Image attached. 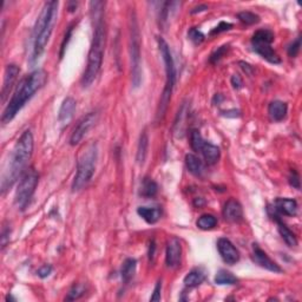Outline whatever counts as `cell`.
I'll return each instance as SVG.
<instances>
[{
	"mask_svg": "<svg viewBox=\"0 0 302 302\" xmlns=\"http://www.w3.org/2000/svg\"><path fill=\"white\" fill-rule=\"evenodd\" d=\"M104 2L91 1L90 12L93 22V35L87 54L85 72L82 77V85L90 86L95 82L102 67L104 50H105V21H104Z\"/></svg>",
	"mask_w": 302,
	"mask_h": 302,
	"instance_id": "cell-1",
	"label": "cell"
},
{
	"mask_svg": "<svg viewBox=\"0 0 302 302\" xmlns=\"http://www.w3.org/2000/svg\"><path fill=\"white\" fill-rule=\"evenodd\" d=\"M33 136H32L30 130H26L15 143L11 156H9L7 168L2 173V194H5V191L13 186V183L18 180V177H21V175L24 174V169L30 161L32 152H33Z\"/></svg>",
	"mask_w": 302,
	"mask_h": 302,
	"instance_id": "cell-2",
	"label": "cell"
},
{
	"mask_svg": "<svg viewBox=\"0 0 302 302\" xmlns=\"http://www.w3.org/2000/svg\"><path fill=\"white\" fill-rule=\"evenodd\" d=\"M46 80L47 73L41 69L34 70L27 77H25L19 83L14 95L12 96L11 100L6 105L1 116V122L4 124L11 122L17 116V113L26 105V103L34 96V93L45 85Z\"/></svg>",
	"mask_w": 302,
	"mask_h": 302,
	"instance_id": "cell-3",
	"label": "cell"
},
{
	"mask_svg": "<svg viewBox=\"0 0 302 302\" xmlns=\"http://www.w3.org/2000/svg\"><path fill=\"white\" fill-rule=\"evenodd\" d=\"M58 1H47L44 4L40 14L35 21L33 30V44H32V61L38 60L44 53L45 47L51 37L53 26L58 17Z\"/></svg>",
	"mask_w": 302,
	"mask_h": 302,
	"instance_id": "cell-4",
	"label": "cell"
},
{
	"mask_svg": "<svg viewBox=\"0 0 302 302\" xmlns=\"http://www.w3.org/2000/svg\"><path fill=\"white\" fill-rule=\"evenodd\" d=\"M158 47H160L162 59H163L165 67V85L163 92H162L160 103H158L157 113H156V122L161 123L165 117V113H167L169 103H170L171 96H173L175 84H176V69H175L174 59L173 56H171L169 45L161 37L158 38Z\"/></svg>",
	"mask_w": 302,
	"mask_h": 302,
	"instance_id": "cell-5",
	"label": "cell"
},
{
	"mask_svg": "<svg viewBox=\"0 0 302 302\" xmlns=\"http://www.w3.org/2000/svg\"><path fill=\"white\" fill-rule=\"evenodd\" d=\"M98 160V147L97 143L91 142L83 149L77 162V173L72 182V190H82L92 178Z\"/></svg>",
	"mask_w": 302,
	"mask_h": 302,
	"instance_id": "cell-6",
	"label": "cell"
},
{
	"mask_svg": "<svg viewBox=\"0 0 302 302\" xmlns=\"http://www.w3.org/2000/svg\"><path fill=\"white\" fill-rule=\"evenodd\" d=\"M129 52L131 63V80L134 87H139L142 83V56H141V32L136 13L132 12L129 20Z\"/></svg>",
	"mask_w": 302,
	"mask_h": 302,
	"instance_id": "cell-7",
	"label": "cell"
},
{
	"mask_svg": "<svg viewBox=\"0 0 302 302\" xmlns=\"http://www.w3.org/2000/svg\"><path fill=\"white\" fill-rule=\"evenodd\" d=\"M38 173L33 168L27 169V170L21 175L14 196V203L19 210H25L28 204H30L32 197H33L35 188L38 186Z\"/></svg>",
	"mask_w": 302,
	"mask_h": 302,
	"instance_id": "cell-8",
	"label": "cell"
},
{
	"mask_svg": "<svg viewBox=\"0 0 302 302\" xmlns=\"http://www.w3.org/2000/svg\"><path fill=\"white\" fill-rule=\"evenodd\" d=\"M274 41V33L271 30L256 31L252 38V46L256 53L272 64H280L281 58L272 47Z\"/></svg>",
	"mask_w": 302,
	"mask_h": 302,
	"instance_id": "cell-9",
	"label": "cell"
},
{
	"mask_svg": "<svg viewBox=\"0 0 302 302\" xmlns=\"http://www.w3.org/2000/svg\"><path fill=\"white\" fill-rule=\"evenodd\" d=\"M190 145L194 151L201 152V154L203 155L204 161L207 162V164L213 165L219 162L221 156L220 148L212 144V143L204 141L199 130H193V131H191Z\"/></svg>",
	"mask_w": 302,
	"mask_h": 302,
	"instance_id": "cell-10",
	"label": "cell"
},
{
	"mask_svg": "<svg viewBox=\"0 0 302 302\" xmlns=\"http://www.w3.org/2000/svg\"><path fill=\"white\" fill-rule=\"evenodd\" d=\"M97 119H98V113L97 112H89L87 115L83 116L74 126L72 134L70 137V144L77 145L82 142V139L85 137L87 132L92 129V126L96 124Z\"/></svg>",
	"mask_w": 302,
	"mask_h": 302,
	"instance_id": "cell-11",
	"label": "cell"
},
{
	"mask_svg": "<svg viewBox=\"0 0 302 302\" xmlns=\"http://www.w3.org/2000/svg\"><path fill=\"white\" fill-rule=\"evenodd\" d=\"M182 260V246L177 238L169 239L167 243V252H165V264L168 268L176 269L181 266Z\"/></svg>",
	"mask_w": 302,
	"mask_h": 302,
	"instance_id": "cell-12",
	"label": "cell"
},
{
	"mask_svg": "<svg viewBox=\"0 0 302 302\" xmlns=\"http://www.w3.org/2000/svg\"><path fill=\"white\" fill-rule=\"evenodd\" d=\"M271 215H285V216H295L298 213V203L295 200L282 199L278 197L274 201L273 207L268 208Z\"/></svg>",
	"mask_w": 302,
	"mask_h": 302,
	"instance_id": "cell-13",
	"label": "cell"
},
{
	"mask_svg": "<svg viewBox=\"0 0 302 302\" xmlns=\"http://www.w3.org/2000/svg\"><path fill=\"white\" fill-rule=\"evenodd\" d=\"M217 249L227 265H235L240 261V252L228 239L222 238L217 241Z\"/></svg>",
	"mask_w": 302,
	"mask_h": 302,
	"instance_id": "cell-14",
	"label": "cell"
},
{
	"mask_svg": "<svg viewBox=\"0 0 302 302\" xmlns=\"http://www.w3.org/2000/svg\"><path fill=\"white\" fill-rule=\"evenodd\" d=\"M252 258L254 260L255 264H258L260 267L267 269L269 272H273V273L282 272L280 266H279L275 261H273V260L267 255V253L262 251L258 245H253Z\"/></svg>",
	"mask_w": 302,
	"mask_h": 302,
	"instance_id": "cell-15",
	"label": "cell"
},
{
	"mask_svg": "<svg viewBox=\"0 0 302 302\" xmlns=\"http://www.w3.org/2000/svg\"><path fill=\"white\" fill-rule=\"evenodd\" d=\"M20 69L14 64H9L6 66L5 73H4V83H2V89H1V100L2 103L6 102V98L9 95V91H11L13 84L17 80V77Z\"/></svg>",
	"mask_w": 302,
	"mask_h": 302,
	"instance_id": "cell-16",
	"label": "cell"
},
{
	"mask_svg": "<svg viewBox=\"0 0 302 302\" xmlns=\"http://www.w3.org/2000/svg\"><path fill=\"white\" fill-rule=\"evenodd\" d=\"M223 217L228 222H240L243 219V209L242 206L240 204L239 201L230 199L226 202L225 207H223Z\"/></svg>",
	"mask_w": 302,
	"mask_h": 302,
	"instance_id": "cell-17",
	"label": "cell"
},
{
	"mask_svg": "<svg viewBox=\"0 0 302 302\" xmlns=\"http://www.w3.org/2000/svg\"><path fill=\"white\" fill-rule=\"evenodd\" d=\"M76 108H77L76 99L72 98V97H66L59 109L58 121H59L61 124H69L74 115V111H76Z\"/></svg>",
	"mask_w": 302,
	"mask_h": 302,
	"instance_id": "cell-18",
	"label": "cell"
},
{
	"mask_svg": "<svg viewBox=\"0 0 302 302\" xmlns=\"http://www.w3.org/2000/svg\"><path fill=\"white\" fill-rule=\"evenodd\" d=\"M271 216L275 221H277L279 233H280L281 238L286 242V245H287L288 247H291V248H293V247H297L298 246V239H297V236H295V234L292 232V230L288 228V227L286 226L284 222H282L280 216H279V215H271Z\"/></svg>",
	"mask_w": 302,
	"mask_h": 302,
	"instance_id": "cell-19",
	"label": "cell"
},
{
	"mask_svg": "<svg viewBox=\"0 0 302 302\" xmlns=\"http://www.w3.org/2000/svg\"><path fill=\"white\" fill-rule=\"evenodd\" d=\"M287 112H288L287 103L281 102V100H274V102H272L268 106L269 117H271L272 121L274 122L284 121L286 116H287Z\"/></svg>",
	"mask_w": 302,
	"mask_h": 302,
	"instance_id": "cell-20",
	"label": "cell"
},
{
	"mask_svg": "<svg viewBox=\"0 0 302 302\" xmlns=\"http://www.w3.org/2000/svg\"><path fill=\"white\" fill-rule=\"evenodd\" d=\"M137 214L149 225H154L161 219L162 210L157 207H139L137 209Z\"/></svg>",
	"mask_w": 302,
	"mask_h": 302,
	"instance_id": "cell-21",
	"label": "cell"
},
{
	"mask_svg": "<svg viewBox=\"0 0 302 302\" xmlns=\"http://www.w3.org/2000/svg\"><path fill=\"white\" fill-rule=\"evenodd\" d=\"M136 268H137V261L135 259H126L124 262H123L122 269H121V277H122V281L124 284H129L130 281L132 280V278L135 277L136 273Z\"/></svg>",
	"mask_w": 302,
	"mask_h": 302,
	"instance_id": "cell-22",
	"label": "cell"
},
{
	"mask_svg": "<svg viewBox=\"0 0 302 302\" xmlns=\"http://www.w3.org/2000/svg\"><path fill=\"white\" fill-rule=\"evenodd\" d=\"M148 148H149V138L147 131H143L139 136L138 147H137V155H136V161L139 165L144 164L145 160L148 156Z\"/></svg>",
	"mask_w": 302,
	"mask_h": 302,
	"instance_id": "cell-23",
	"label": "cell"
},
{
	"mask_svg": "<svg viewBox=\"0 0 302 302\" xmlns=\"http://www.w3.org/2000/svg\"><path fill=\"white\" fill-rule=\"evenodd\" d=\"M186 165L189 173L195 175V176H201L203 174L204 164L196 155L188 154L186 156Z\"/></svg>",
	"mask_w": 302,
	"mask_h": 302,
	"instance_id": "cell-24",
	"label": "cell"
},
{
	"mask_svg": "<svg viewBox=\"0 0 302 302\" xmlns=\"http://www.w3.org/2000/svg\"><path fill=\"white\" fill-rule=\"evenodd\" d=\"M206 279V273L201 268H195L193 271L188 273L184 278V285L189 288H194L200 286Z\"/></svg>",
	"mask_w": 302,
	"mask_h": 302,
	"instance_id": "cell-25",
	"label": "cell"
},
{
	"mask_svg": "<svg viewBox=\"0 0 302 302\" xmlns=\"http://www.w3.org/2000/svg\"><path fill=\"white\" fill-rule=\"evenodd\" d=\"M214 280H215V284L219 286H233L239 282V279L233 273L225 271V269H221V271L217 272Z\"/></svg>",
	"mask_w": 302,
	"mask_h": 302,
	"instance_id": "cell-26",
	"label": "cell"
},
{
	"mask_svg": "<svg viewBox=\"0 0 302 302\" xmlns=\"http://www.w3.org/2000/svg\"><path fill=\"white\" fill-rule=\"evenodd\" d=\"M158 191V186L155 181H152L151 178H144L142 182V187H141V195L143 197H147V199H150V197H154Z\"/></svg>",
	"mask_w": 302,
	"mask_h": 302,
	"instance_id": "cell-27",
	"label": "cell"
},
{
	"mask_svg": "<svg viewBox=\"0 0 302 302\" xmlns=\"http://www.w3.org/2000/svg\"><path fill=\"white\" fill-rule=\"evenodd\" d=\"M217 225V219L212 214H204V215L200 216L197 220L196 226L199 227L201 230H210L215 228Z\"/></svg>",
	"mask_w": 302,
	"mask_h": 302,
	"instance_id": "cell-28",
	"label": "cell"
},
{
	"mask_svg": "<svg viewBox=\"0 0 302 302\" xmlns=\"http://www.w3.org/2000/svg\"><path fill=\"white\" fill-rule=\"evenodd\" d=\"M238 18L239 20L242 22V24L245 25H255L258 24V22L260 21V17L258 14H255L254 12H251V11H243V12H240L238 14Z\"/></svg>",
	"mask_w": 302,
	"mask_h": 302,
	"instance_id": "cell-29",
	"label": "cell"
},
{
	"mask_svg": "<svg viewBox=\"0 0 302 302\" xmlns=\"http://www.w3.org/2000/svg\"><path fill=\"white\" fill-rule=\"evenodd\" d=\"M84 293H85V287L83 285H74L72 288H71L67 297L65 298L66 301H74L77 299H79L80 297H83Z\"/></svg>",
	"mask_w": 302,
	"mask_h": 302,
	"instance_id": "cell-30",
	"label": "cell"
},
{
	"mask_svg": "<svg viewBox=\"0 0 302 302\" xmlns=\"http://www.w3.org/2000/svg\"><path fill=\"white\" fill-rule=\"evenodd\" d=\"M229 50V45H223V46H221L215 50L212 53V56H210L209 60L212 64H216L217 61L221 60V58H222L225 54L227 53V51Z\"/></svg>",
	"mask_w": 302,
	"mask_h": 302,
	"instance_id": "cell-31",
	"label": "cell"
},
{
	"mask_svg": "<svg viewBox=\"0 0 302 302\" xmlns=\"http://www.w3.org/2000/svg\"><path fill=\"white\" fill-rule=\"evenodd\" d=\"M188 37H189L190 40L196 45L203 43V40H204V34L201 31L197 30L196 27L190 28L189 32H188Z\"/></svg>",
	"mask_w": 302,
	"mask_h": 302,
	"instance_id": "cell-32",
	"label": "cell"
},
{
	"mask_svg": "<svg viewBox=\"0 0 302 302\" xmlns=\"http://www.w3.org/2000/svg\"><path fill=\"white\" fill-rule=\"evenodd\" d=\"M73 27H74V24H71V25L69 26V27H67L66 32H65L64 38H63V41H61V46H60V53H59L60 58H63V56H64V52H65V50H66L67 43H69V40H70L71 35H72Z\"/></svg>",
	"mask_w": 302,
	"mask_h": 302,
	"instance_id": "cell-33",
	"label": "cell"
},
{
	"mask_svg": "<svg viewBox=\"0 0 302 302\" xmlns=\"http://www.w3.org/2000/svg\"><path fill=\"white\" fill-rule=\"evenodd\" d=\"M300 47H301V37H298L290 45V47H288V54H290V57L295 58L299 54V52H300Z\"/></svg>",
	"mask_w": 302,
	"mask_h": 302,
	"instance_id": "cell-34",
	"label": "cell"
},
{
	"mask_svg": "<svg viewBox=\"0 0 302 302\" xmlns=\"http://www.w3.org/2000/svg\"><path fill=\"white\" fill-rule=\"evenodd\" d=\"M233 27V25L230 24V22H226V21H221L219 25L216 26L214 30L210 32V34L214 35V34H219L221 33V32H225V31H228L230 30V28Z\"/></svg>",
	"mask_w": 302,
	"mask_h": 302,
	"instance_id": "cell-35",
	"label": "cell"
},
{
	"mask_svg": "<svg viewBox=\"0 0 302 302\" xmlns=\"http://www.w3.org/2000/svg\"><path fill=\"white\" fill-rule=\"evenodd\" d=\"M52 266H50V265H44V266H41L40 268L38 269V272H37V274H38V277L39 278H41V279H45V278H47L48 275L51 274L52 273Z\"/></svg>",
	"mask_w": 302,
	"mask_h": 302,
	"instance_id": "cell-36",
	"label": "cell"
},
{
	"mask_svg": "<svg viewBox=\"0 0 302 302\" xmlns=\"http://www.w3.org/2000/svg\"><path fill=\"white\" fill-rule=\"evenodd\" d=\"M161 291H162V281L160 280L156 284V287L154 292H152V295L150 298L151 301H160L161 300Z\"/></svg>",
	"mask_w": 302,
	"mask_h": 302,
	"instance_id": "cell-37",
	"label": "cell"
},
{
	"mask_svg": "<svg viewBox=\"0 0 302 302\" xmlns=\"http://www.w3.org/2000/svg\"><path fill=\"white\" fill-rule=\"evenodd\" d=\"M290 183H291L292 187L297 188V189H300V177H299V174L295 170H293L291 173Z\"/></svg>",
	"mask_w": 302,
	"mask_h": 302,
	"instance_id": "cell-38",
	"label": "cell"
},
{
	"mask_svg": "<svg viewBox=\"0 0 302 302\" xmlns=\"http://www.w3.org/2000/svg\"><path fill=\"white\" fill-rule=\"evenodd\" d=\"M232 85L234 86V89H236V90L241 89V87L243 86V80L240 74H234V76L232 77Z\"/></svg>",
	"mask_w": 302,
	"mask_h": 302,
	"instance_id": "cell-39",
	"label": "cell"
},
{
	"mask_svg": "<svg viewBox=\"0 0 302 302\" xmlns=\"http://www.w3.org/2000/svg\"><path fill=\"white\" fill-rule=\"evenodd\" d=\"M9 233H11V230H9V229H4V230H2V234H1L2 247H5L6 243H7V239H9Z\"/></svg>",
	"mask_w": 302,
	"mask_h": 302,
	"instance_id": "cell-40",
	"label": "cell"
},
{
	"mask_svg": "<svg viewBox=\"0 0 302 302\" xmlns=\"http://www.w3.org/2000/svg\"><path fill=\"white\" fill-rule=\"evenodd\" d=\"M240 65H241L243 71H245L247 74H252L253 73L252 65H249L248 63H245V61H240Z\"/></svg>",
	"mask_w": 302,
	"mask_h": 302,
	"instance_id": "cell-41",
	"label": "cell"
},
{
	"mask_svg": "<svg viewBox=\"0 0 302 302\" xmlns=\"http://www.w3.org/2000/svg\"><path fill=\"white\" fill-rule=\"evenodd\" d=\"M206 9H208V6H207V5H204V4H202V5L196 6V7H194L193 9H191V13H193V14H195V13L203 12V11H206Z\"/></svg>",
	"mask_w": 302,
	"mask_h": 302,
	"instance_id": "cell-42",
	"label": "cell"
},
{
	"mask_svg": "<svg viewBox=\"0 0 302 302\" xmlns=\"http://www.w3.org/2000/svg\"><path fill=\"white\" fill-rule=\"evenodd\" d=\"M155 249H156V246H155V242L152 241L151 245H150V249H149V260L150 261H152L155 258Z\"/></svg>",
	"mask_w": 302,
	"mask_h": 302,
	"instance_id": "cell-43",
	"label": "cell"
}]
</instances>
